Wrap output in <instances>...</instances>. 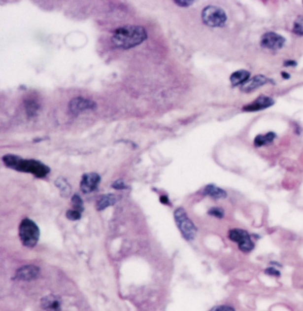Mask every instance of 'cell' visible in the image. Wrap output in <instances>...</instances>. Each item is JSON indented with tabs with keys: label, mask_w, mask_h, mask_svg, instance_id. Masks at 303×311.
<instances>
[{
	"label": "cell",
	"mask_w": 303,
	"mask_h": 311,
	"mask_svg": "<svg viewBox=\"0 0 303 311\" xmlns=\"http://www.w3.org/2000/svg\"><path fill=\"white\" fill-rule=\"evenodd\" d=\"M147 37L148 34L142 26L127 25L114 32L111 41L116 47L127 50L142 44Z\"/></svg>",
	"instance_id": "cell-1"
},
{
	"label": "cell",
	"mask_w": 303,
	"mask_h": 311,
	"mask_svg": "<svg viewBox=\"0 0 303 311\" xmlns=\"http://www.w3.org/2000/svg\"><path fill=\"white\" fill-rule=\"evenodd\" d=\"M2 159L6 167L19 172L30 173L37 178H45L50 173L49 167L35 159H23L11 154L5 155Z\"/></svg>",
	"instance_id": "cell-2"
},
{
	"label": "cell",
	"mask_w": 303,
	"mask_h": 311,
	"mask_svg": "<svg viewBox=\"0 0 303 311\" xmlns=\"http://www.w3.org/2000/svg\"><path fill=\"white\" fill-rule=\"evenodd\" d=\"M174 220L184 239L189 242L193 241L197 236L198 229L183 208H177L174 212Z\"/></svg>",
	"instance_id": "cell-3"
},
{
	"label": "cell",
	"mask_w": 303,
	"mask_h": 311,
	"mask_svg": "<svg viewBox=\"0 0 303 311\" xmlns=\"http://www.w3.org/2000/svg\"><path fill=\"white\" fill-rule=\"evenodd\" d=\"M203 23L211 28H222L225 26L228 16L224 10L215 5H207L202 11Z\"/></svg>",
	"instance_id": "cell-4"
},
{
	"label": "cell",
	"mask_w": 303,
	"mask_h": 311,
	"mask_svg": "<svg viewBox=\"0 0 303 311\" xmlns=\"http://www.w3.org/2000/svg\"><path fill=\"white\" fill-rule=\"evenodd\" d=\"M19 235L21 241L27 247L36 245L39 239V229L34 221L30 219H24L19 228Z\"/></svg>",
	"instance_id": "cell-5"
},
{
	"label": "cell",
	"mask_w": 303,
	"mask_h": 311,
	"mask_svg": "<svg viewBox=\"0 0 303 311\" xmlns=\"http://www.w3.org/2000/svg\"><path fill=\"white\" fill-rule=\"evenodd\" d=\"M228 238L231 241L237 244V247L242 253H251L255 247L252 235L247 230L240 228L231 229L228 232Z\"/></svg>",
	"instance_id": "cell-6"
},
{
	"label": "cell",
	"mask_w": 303,
	"mask_h": 311,
	"mask_svg": "<svg viewBox=\"0 0 303 311\" xmlns=\"http://www.w3.org/2000/svg\"><path fill=\"white\" fill-rule=\"evenodd\" d=\"M285 37L276 32H266L261 37V46L269 50H278L284 47Z\"/></svg>",
	"instance_id": "cell-7"
},
{
	"label": "cell",
	"mask_w": 303,
	"mask_h": 311,
	"mask_svg": "<svg viewBox=\"0 0 303 311\" xmlns=\"http://www.w3.org/2000/svg\"><path fill=\"white\" fill-rule=\"evenodd\" d=\"M96 108L97 104L95 102L84 97H75L68 104V109L74 116L86 110H95Z\"/></svg>",
	"instance_id": "cell-8"
},
{
	"label": "cell",
	"mask_w": 303,
	"mask_h": 311,
	"mask_svg": "<svg viewBox=\"0 0 303 311\" xmlns=\"http://www.w3.org/2000/svg\"><path fill=\"white\" fill-rule=\"evenodd\" d=\"M275 104V101L267 95H262L254 100L253 103L247 104L243 107V110L246 112H255L271 107Z\"/></svg>",
	"instance_id": "cell-9"
},
{
	"label": "cell",
	"mask_w": 303,
	"mask_h": 311,
	"mask_svg": "<svg viewBox=\"0 0 303 311\" xmlns=\"http://www.w3.org/2000/svg\"><path fill=\"white\" fill-rule=\"evenodd\" d=\"M101 182V176L96 173H88L84 174L80 181V189L82 192L88 194L97 190Z\"/></svg>",
	"instance_id": "cell-10"
},
{
	"label": "cell",
	"mask_w": 303,
	"mask_h": 311,
	"mask_svg": "<svg viewBox=\"0 0 303 311\" xmlns=\"http://www.w3.org/2000/svg\"><path fill=\"white\" fill-rule=\"evenodd\" d=\"M268 83L275 84V82L264 75H256L252 78H250L248 81L241 86L240 90L242 91L243 93H251V92H254V90L262 87L264 85H266Z\"/></svg>",
	"instance_id": "cell-11"
},
{
	"label": "cell",
	"mask_w": 303,
	"mask_h": 311,
	"mask_svg": "<svg viewBox=\"0 0 303 311\" xmlns=\"http://www.w3.org/2000/svg\"><path fill=\"white\" fill-rule=\"evenodd\" d=\"M202 194L213 200L225 199L228 197L226 190L214 184H207L204 186V189L202 190Z\"/></svg>",
	"instance_id": "cell-12"
},
{
	"label": "cell",
	"mask_w": 303,
	"mask_h": 311,
	"mask_svg": "<svg viewBox=\"0 0 303 311\" xmlns=\"http://www.w3.org/2000/svg\"><path fill=\"white\" fill-rule=\"evenodd\" d=\"M39 274V269L34 265L23 267L16 272V278L23 281L35 279Z\"/></svg>",
	"instance_id": "cell-13"
},
{
	"label": "cell",
	"mask_w": 303,
	"mask_h": 311,
	"mask_svg": "<svg viewBox=\"0 0 303 311\" xmlns=\"http://www.w3.org/2000/svg\"><path fill=\"white\" fill-rule=\"evenodd\" d=\"M251 77V73L249 72L246 69H239L236 70L235 72L232 73L230 77L231 80V86L232 87H236V86H241L244 85L246 82L248 81Z\"/></svg>",
	"instance_id": "cell-14"
},
{
	"label": "cell",
	"mask_w": 303,
	"mask_h": 311,
	"mask_svg": "<svg viewBox=\"0 0 303 311\" xmlns=\"http://www.w3.org/2000/svg\"><path fill=\"white\" fill-rule=\"evenodd\" d=\"M41 306L45 311H60L62 302L59 297L55 295H48L42 299Z\"/></svg>",
	"instance_id": "cell-15"
},
{
	"label": "cell",
	"mask_w": 303,
	"mask_h": 311,
	"mask_svg": "<svg viewBox=\"0 0 303 311\" xmlns=\"http://www.w3.org/2000/svg\"><path fill=\"white\" fill-rule=\"evenodd\" d=\"M118 196L114 194L102 195L100 197L96 203V208L97 210L101 211L104 210L105 208L109 207L110 206H113L118 202Z\"/></svg>",
	"instance_id": "cell-16"
},
{
	"label": "cell",
	"mask_w": 303,
	"mask_h": 311,
	"mask_svg": "<svg viewBox=\"0 0 303 311\" xmlns=\"http://www.w3.org/2000/svg\"><path fill=\"white\" fill-rule=\"evenodd\" d=\"M276 138V133L269 132L265 135H258L254 138V145L256 148H261L263 146L271 144Z\"/></svg>",
	"instance_id": "cell-17"
},
{
	"label": "cell",
	"mask_w": 303,
	"mask_h": 311,
	"mask_svg": "<svg viewBox=\"0 0 303 311\" xmlns=\"http://www.w3.org/2000/svg\"><path fill=\"white\" fill-rule=\"evenodd\" d=\"M55 186L59 189L61 195L63 197L67 198L71 193V187L64 177H59L57 180H55Z\"/></svg>",
	"instance_id": "cell-18"
},
{
	"label": "cell",
	"mask_w": 303,
	"mask_h": 311,
	"mask_svg": "<svg viewBox=\"0 0 303 311\" xmlns=\"http://www.w3.org/2000/svg\"><path fill=\"white\" fill-rule=\"evenodd\" d=\"M24 107H25L28 117H35L38 112V109L40 108L39 104L33 100H26L24 102Z\"/></svg>",
	"instance_id": "cell-19"
},
{
	"label": "cell",
	"mask_w": 303,
	"mask_h": 311,
	"mask_svg": "<svg viewBox=\"0 0 303 311\" xmlns=\"http://www.w3.org/2000/svg\"><path fill=\"white\" fill-rule=\"evenodd\" d=\"M207 213L210 216L214 217V218L219 219V220H222L225 217L224 209L222 207H213L210 208Z\"/></svg>",
	"instance_id": "cell-20"
},
{
	"label": "cell",
	"mask_w": 303,
	"mask_h": 311,
	"mask_svg": "<svg viewBox=\"0 0 303 311\" xmlns=\"http://www.w3.org/2000/svg\"><path fill=\"white\" fill-rule=\"evenodd\" d=\"M293 32L299 36H303V15H300L294 21Z\"/></svg>",
	"instance_id": "cell-21"
},
{
	"label": "cell",
	"mask_w": 303,
	"mask_h": 311,
	"mask_svg": "<svg viewBox=\"0 0 303 311\" xmlns=\"http://www.w3.org/2000/svg\"><path fill=\"white\" fill-rule=\"evenodd\" d=\"M71 203H72L74 210H77V211L80 212L84 211V204H83L81 198L78 195H73L72 199H71Z\"/></svg>",
	"instance_id": "cell-22"
},
{
	"label": "cell",
	"mask_w": 303,
	"mask_h": 311,
	"mask_svg": "<svg viewBox=\"0 0 303 311\" xmlns=\"http://www.w3.org/2000/svg\"><path fill=\"white\" fill-rule=\"evenodd\" d=\"M66 216L68 218V220L70 221H77L81 218V212H78L77 210H68L67 213H66Z\"/></svg>",
	"instance_id": "cell-23"
},
{
	"label": "cell",
	"mask_w": 303,
	"mask_h": 311,
	"mask_svg": "<svg viewBox=\"0 0 303 311\" xmlns=\"http://www.w3.org/2000/svg\"><path fill=\"white\" fill-rule=\"evenodd\" d=\"M264 273H265L266 275L274 276V277H279L281 276L280 271H278L276 267L274 266L267 268V269L264 271Z\"/></svg>",
	"instance_id": "cell-24"
},
{
	"label": "cell",
	"mask_w": 303,
	"mask_h": 311,
	"mask_svg": "<svg viewBox=\"0 0 303 311\" xmlns=\"http://www.w3.org/2000/svg\"><path fill=\"white\" fill-rule=\"evenodd\" d=\"M209 311H236V310L230 305H218L213 307Z\"/></svg>",
	"instance_id": "cell-25"
},
{
	"label": "cell",
	"mask_w": 303,
	"mask_h": 311,
	"mask_svg": "<svg viewBox=\"0 0 303 311\" xmlns=\"http://www.w3.org/2000/svg\"><path fill=\"white\" fill-rule=\"evenodd\" d=\"M174 3L181 7H188V6L193 5L194 1H192V0H176V1H174Z\"/></svg>",
	"instance_id": "cell-26"
},
{
	"label": "cell",
	"mask_w": 303,
	"mask_h": 311,
	"mask_svg": "<svg viewBox=\"0 0 303 311\" xmlns=\"http://www.w3.org/2000/svg\"><path fill=\"white\" fill-rule=\"evenodd\" d=\"M112 188H114L115 190H125V189H127V186L123 180H118L114 182L112 184Z\"/></svg>",
	"instance_id": "cell-27"
},
{
	"label": "cell",
	"mask_w": 303,
	"mask_h": 311,
	"mask_svg": "<svg viewBox=\"0 0 303 311\" xmlns=\"http://www.w3.org/2000/svg\"><path fill=\"white\" fill-rule=\"evenodd\" d=\"M285 67H295L297 66V63L295 61H285L284 63Z\"/></svg>",
	"instance_id": "cell-28"
},
{
	"label": "cell",
	"mask_w": 303,
	"mask_h": 311,
	"mask_svg": "<svg viewBox=\"0 0 303 311\" xmlns=\"http://www.w3.org/2000/svg\"><path fill=\"white\" fill-rule=\"evenodd\" d=\"M160 201H161V203L165 204V205L169 203V200H168V198L167 196H162L160 198Z\"/></svg>",
	"instance_id": "cell-29"
},
{
	"label": "cell",
	"mask_w": 303,
	"mask_h": 311,
	"mask_svg": "<svg viewBox=\"0 0 303 311\" xmlns=\"http://www.w3.org/2000/svg\"><path fill=\"white\" fill-rule=\"evenodd\" d=\"M281 75H282V77H284L285 79H289L290 77H291L290 74L285 72V71H283V72L281 73Z\"/></svg>",
	"instance_id": "cell-30"
},
{
	"label": "cell",
	"mask_w": 303,
	"mask_h": 311,
	"mask_svg": "<svg viewBox=\"0 0 303 311\" xmlns=\"http://www.w3.org/2000/svg\"></svg>",
	"instance_id": "cell-31"
}]
</instances>
